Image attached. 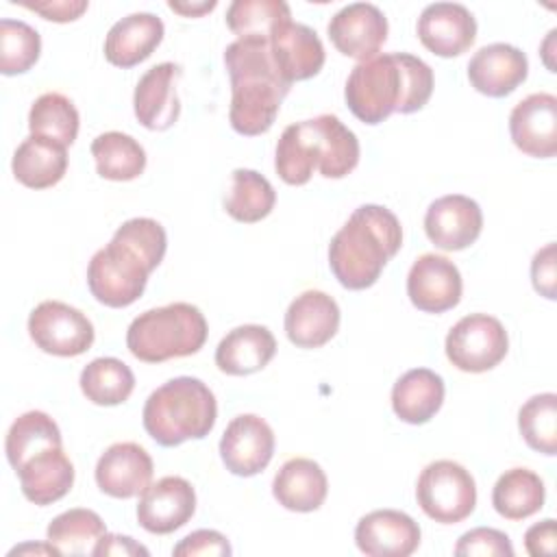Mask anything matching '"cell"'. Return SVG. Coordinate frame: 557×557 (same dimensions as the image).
<instances>
[{"mask_svg":"<svg viewBox=\"0 0 557 557\" xmlns=\"http://www.w3.org/2000/svg\"><path fill=\"white\" fill-rule=\"evenodd\" d=\"M63 446L61 431L57 422L39 409L22 413L9 429L4 450L13 470H17L26 459L46 450Z\"/></svg>","mask_w":557,"mask_h":557,"instance_id":"obj_35","label":"cell"},{"mask_svg":"<svg viewBox=\"0 0 557 557\" xmlns=\"http://www.w3.org/2000/svg\"><path fill=\"white\" fill-rule=\"evenodd\" d=\"M403 246L398 218L381 205L357 207L329 244V265L346 289L372 287Z\"/></svg>","mask_w":557,"mask_h":557,"instance_id":"obj_4","label":"cell"},{"mask_svg":"<svg viewBox=\"0 0 557 557\" xmlns=\"http://www.w3.org/2000/svg\"><path fill=\"white\" fill-rule=\"evenodd\" d=\"M274 168L281 181L287 185L309 183L313 170H318V159L307 120L289 124L281 133L274 154Z\"/></svg>","mask_w":557,"mask_h":557,"instance_id":"obj_38","label":"cell"},{"mask_svg":"<svg viewBox=\"0 0 557 557\" xmlns=\"http://www.w3.org/2000/svg\"><path fill=\"white\" fill-rule=\"evenodd\" d=\"M416 498L431 520L440 524H457L476 507V483L461 463L437 459L420 472Z\"/></svg>","mask_w":557,"mask_h":557,"instance_id":"obj_7","label":"cell"},{"mask_svg":"<svg viewBox=\"0 0 557 557\" xmlns=\"http://www.w3.org/2000/svg\"><path fill=\"white\" fill-rule=\"evenodd\" d=\"M339 318V307L333 296L320 289H307L296 296L285 311L287 339L298 348H320L335 337Z\"/></svg>","mask_w":557,"mask_h":557,"instance_id":"obj_22","label":"cell"},{"mask_svg":"<svg viewBox=\"0 0 557 557\" xmlns=\"http://www.w3.org/2000/svg\"><path fill=\"white\" fill-rule=\"evenodd\" d=\"M165 228L152 218H131L113 233L87 265V287L104 307L133 305L146 289L150 272L163 261Z\"/></svg>","mask_w":557,"mask_h":557,"instance_id":"obj_1","label":"cell"},{"mask_svg":"<svg viewBox=\"0 0 557 557\" xmlns=\"http://www.w3.org/2000/svg\"><path fill=\"white\" fill-rule=\"evenodd\" d=\"M331 44L350 59L368 61L387 39V17L376 4L352 2L342 7L326 26Z\"/></svg>","mask_w":557,"mask_h":557,"instance_id":"obj_13","label":"cell"},{"mask_svg":"<svg viewBox=\"0 0 557 557\" xmlns=\"http://www.w3.org/2000/svg\"><path fill=\"white\" fill-rule=\"evenodd\" d=\"M444 350L457 370L479 374L496 368L505 359L509 337L498 318L470 313L448 331Z\"/></svg>","mask_w":557,"mask_h":557,"instance_id":"obj_8","label":"cell"},{"mask_svg":"<svg viewBox=\"0 0 557 557\" xmlns=\"http://www.w3.org/2000/svg\"><path fill=\"white\" fill-rule=\"evenodd\" d=\"M289 20V7L283 0H233L226 9V26L237 39L270 41L272 33Z\"/></svg>","mask_w":557,"mask_h":557,"instance_id":"obj_37","label":"cell"},{"mask_svg":"<svg viewBox=\"0 0 557 557\" xmlns=\"http://www.w3.org/2000/svg\"><path fill=\"white\" fill-rule=\"evenodd\" d=\"M463 281L457 265L442 255H420L407 274V296L424 313H444L459 305Z\"/></svg>","mask_w":557,"mask_h":557,"instance_id":"obj_12","label":"cell"},{"mask_svg":"<svg viewBox=\"0 0 557 557\" xmlns=\"http://www.w3.org/2000/svg\"><path fill=\"white\" fill-rule=\"evenodd\" d=\"M276 202V191L272 183L246 168H237L231 174V187L224 196V209L226 213L244 224H255L270 215Z\"/></svg>","mask_w":557,"mask_h":557,"instance_id":"obj_33","label":"cell"},{"mask_svg":"<svg viewBox=\"0 0 557 557\" xmlns=\"http://www.w3.org/2000/svg\"><path fill=\"white\" fill-rule=\"evenodd\" d=\"M231 78L228 122L235 133L255 137L272 128L289 87L270 52V41L235 39L224 50Z\"/></svg>","mask_w":557,"mask_h":557,"instance_id":"obj_3","label":"cell"},{"mask_svg":"<svg viewBox=\"0 0 557 557\" xmlns=\"http://www.w3.org/2000/svg\"><path fill=\"white\" fill-rule=\"evenodd\" d=\"M272 61L281 78L292 85L315 76L324 65V46L313 28L298 22H283L270 37Z\"/></svg>","mask_w":557,"mask_h":557,"instance_id":"obj_21","label":"cell"},{"mask_svg":"<svg viewBox=\"0 0 557 557\" xmlns=\"http://www.w3.org/2000/svg\"><path fill=\"white\" fill-rule=\"evenodd\" d=\"M78 124L81 117L74 102L59 91L41 94L28 111L30 135L52 139L65 148L74 144L78 135Z\"/></svg>","mask_w":557,"mask_h":557,"instance_id":"obj_36","label":"cell"},{"mask_svg":"<svg viewBox=\"0 0 557 557\" xmlns=\"http://www.w3.org/2000/svg\"><path fill=\"white\" fill-rule=\"evenodd\" d=\"M276 352V339L268 326L242 324L228 331L215 348V366L228 376H246L263 370Z\"/></svg>","mask_w":557,"mask_h":557,"instance_id":"obj_23","label":"cell"},{"mask_svg":"<svg viewBox=\"0 0 557 557\" xmlns=\"http://www.w3.org/2000/svg\"><path fill=\"white\" fill-rule=\"evenodd\" d=\"M207 320L196 305L170 302L139 313L126 331V348L144 363L189 357L207 342Z\"/></svg>","mask_w":557,"mask_h":557,"instance_id":"obj_6","label":"cell"},{"mask_svg":"<svg viewBox=\"0 0 557 557\" xmlns=\"http://www.w3.org/2000/svg\"><path fill=\"white\" fill-rule=\"evenodd\" d=\"M28 11L39 13L44 20L52 22H72L87 11L85 0H44V2H20Z\"/></svg>","mask_w":557,"mask_h":557,"instance_id":"obj_44","label":"cell"},{"mask_svg":"<svg viewBox=\"0 0 557 557\" xmlns=\"http://www.w3.org/2000/svg\"><path fill=\"white\" fill-rule=\"evenodd\" d=\"M518 429L529 448L553 457L557 453V396L553 392L531 396L518 411Z\"/></svg>","mask_w":557,"mask_h":557,"instance_id":"obj_39","label":"cell"},{"mask_svg":"<svg viewBox=\"0 0 557 557\" xmlns=\"http://www.w3.org/2000/svg\"><path fill=\"white\" fill-rule=\"evenodd\" d=\"M524 548L533 557L555 555V520L546 518L529 527L524 533Z\"/></svg>","mask_w":557,"mask_h":557,"instance_id":"obj_45","label":"cell"},{"mask_svg":"<svg viewBox=\"0 0 557 557\" xmlns=\"http://www.w3.org/2000/svg\"><path fill=\"white\" fill-rule=\"evenodd\" d=\"M313 137L318 170L324 178H344L359 163L357 135L333 113L307 120Z\"/></svg>","mask_w":557,"mask_h":557,"instance_id":"obj_27","label":"cell"},{"mask_svg":"<svg viewBox=\"0 0 557 557\" xmlns=\"http://www.w3.org/2000/svg\"><path fill=\"white\" fill-rule=\"evenodd\" d=\"M355 544L368 557H409L420 546V527L405 511L376 509L357 522Z\"/></svg>","mask_w":557,"mask_h":557,"instance_id":"obj_16","label":"cell"},{"mask_svg":"<svg viewBox=\"0 0 557 557\" xmlns=\"http://www.w3.org/2000/svg\"><path fill=\"white\" fill-rule=\"evenodd\" d=\"M107 533L104 520L91 509H67L46 529V542L57 555H94L96 544Z\"/></svg>","mask_w":557,"mask_h":557,"instance_id":"obj_31","label":"cell"},{"mask_svg":"<svg viewBox=\"0 0 557 557\" xmlns=\"http://www.w3.org/2000/svg\"><path fill=\"white\" fill-rule=\"evenodd\" d=\"M531 281L533 287L540 296L553 300L555 298V283H557V274H555V244H546L544 248H540L533 255L531 261Z\"/></svg>","mask_w":557,"mask_h":557,"instance_id":"obj_43","label":"cell"},{"mask_svg":"<svg viewBox=\"0 0 557 557\" xmlns=\"http://www.w3.org/2000/svg\"><path fill=\"white\" fill-rule=\"evenodd\" d=\"M163 33V22L154 13H131L109 28L104 59L115 67H133L157 50Z\"/></svg>","mask_w":557,"mask_h":557,"instance_id":"obj_25","label":"cell"},{"mask_svg":"<svg viewBox=\"0 0 557 557\" xmlns=\"http://www.w3.org/2000/svg\"><path fill=\"white\" fill-rule=\"evenodd\" d=\"M509 135L518 150L535 159L557 154V98L540 91L520 100L509 113Z\"/></svg>","mask_w":557,"mask_h":557,"instance_id":"obj_15","label":"cell"},{"mask_svg":"<svg viewBox=\"0 0 557 557\" xmlns=\"http://www.w3.org/2000/svg\"><path fill=\"white\" fill-rule=\"evenodd\" d=\"M215 418V396L196 376L170 379L146 398L141 411L146 433L165 448L207 437Z\"/></svg>","mask_w":557,"mask_h":557,"instance_id":"obj_5","label":"cell"},{"mask_svg":"<svg viewBox=\"0 0 557 557\" xmlns=\"http://www.w3.org/2000/svg\"><path fill=\"white\" fill-rule=\"evenodd\" d=\"M527 54L520 48L503 41L479 48L468 61L470 85L490 98L509 96L527 81Z\"/></svg>","mask_w":557,"mask_h":557,"instance_id":"obj_18","label":"cell"},{"mask_svg":"<svg viewBox=\"0 0 557 557\" xmlns=\"http://www.w3.org/2000/svg\"><path fill=\"white\" fill-rule=\"evenodd\" d=\"M181 67L172 61L152 65L137 83L133 94V109L139 124L148 131H168L181 113L176 83Z\"/></svg>","mask_w":557,"mask_h":557,"instance_id":"obj_20","label":"cell"},{"mask_svg":"<svg viewBox=\"0 0 557 557\" xmlns=\"http://www.w3.org/2000/svg\"><path fill=\"white\" fill-rule=\"evenodd\" d=\"M483 228V211L476 200L463 194H448L433 200L424 213V233L440 250H463L472 246Z\"/></svg>","mask_w":557,"mask_h":557,"instance_id":"obj_11","label":"cell"},{"mask_svg":"<svg viewBox=\"0 0 557 557\" xmlns=\"http://www.w3.org/2000/svg\"><path fill=\"white\" fill-rule=\"evenodd\" d=\"M28 335L35 346L54 357H78L94 344L89 318L61 300H44L28 315Z\"/></svg>","mask_w":557,"mask_h":557,"instance_id":"obj_9","label":"cell"},{"mask_svg":"<svg viewBox=\"0 0 557 557\" xmlns=\"http://www.w3.org/2000/svg\"><path fill=\"white\" fill-rule=\"evenodd\" d=\"M41 52L39 33L22 20H0V72L15 76L28 72Z\"/></svg>","mask_w":557,"mask_h":557,"instance_id":"obj_40","label":"cell"},{"mask_svg":"<svg viewBox=\"0 0 557 557\" xmlns=\"http://www.w3.org/2000/svg\"><path fill=\"white\" fill-rule=\"evenodd\" d=\"M231 544L228 540L213 529H198L183 537L174 548L172 555L176 557H209V555H231Z\"/></svg>","mask_w":557,"mask_h":557,"instance_id":"obj_42","label":"cell"},{"mask_svg":"<svg viewBox=\"0 0 557 557\" xmlns=\"http://www.w3.org/2000/svg\"><path fill=\"white\" fill-rule=\"evenodd\" d=\"M457 557H511L513 546L507 533L490 527H476L466 531L455 544Z\"/></svg>","mask_w":557,"mask_h":557,"instance_id":"obj_41","label":"cell"},{"mask_svg":"<svg viewBox=\"0 0 557 557\" xmlns=\"http://www.w3.org/2000/svg\"><path fill=\"white\" fill-rule=\"evenodd\" d=\"M15 474L26 500L39 507L61 500L74 485V466L63 453V446L33 455L15 470Z\"/></svg>","mask_w":557,"mask_h":557,"instance_id":"obj_24","label":"cell"},{"mask_svg":"<svg viewBox=\"0 0 557 557\" xmlns=\"http://www.w3.org/2000/svg\"><path fill=\"white\" fill-rule=\"evenodd\" d=\"M81 392L85 398L100 407H115L128 400L135 389L133 370L115 357H98L81 372Z\"/></svg>","mask_w":557,"mask_h":557,"instance_id":"obj_34","label":"cell"},{"mask_svg":"<svg viewBox=\"0 0 557 557\" xmlns=\"http://www.w3.org/2000/svg\"><path fill=\"white\" fill-rule=\"evenodd\" d=\"M329 481L320 463L307 457L287 459L272 481V494L289 511L309 513L322 507Z\"/></svg>","mask_w":557,"mask_h":557,"instance_id":"obj_26","label":"cell"},{"mask_svg":"<svg viewBox=\"0 0 557 557\" xmlns=\"http://www.w3.org/2000/svg\"><path fill=\"white\" fill-rule=\"evenodd\" d=\"M546 487L540 474L529 468H511L498 476L492 490V505L507 520H524L544 507Z\"/></svg>","mask_w":557,"mask_h":557,"instance_id":"obj_30","label":"cell"},{"mask_svg":"<svg viewBox=\"0 0 557 557\" xmlns=\"http://www.w3.org/2000/svg\"><path fill=\"white\" fill-rule=\"evenodd\" d=\"M418 39L437 57H459L476 39V20L459 2H433L418 17Z\"/></svg>","mask_w":557,"mask_h":557,"instance_id":"obj_17","label":"cell"},{"mask_svg":"<svg viewBox=\"0 0 557 557\" xmlns=\"http://www.w3.org/2000/svg\"><path fill=\"white\" fill-rule=\"evenodd\" d=\"M433 70L409 52H387L361 61L348 74L344 98L363 124H381L392 113L420 111L433 94Z\"/></svg>","mask_w":557,"mask_h":557,"instance_id":"obj_2","label":"cell"},{"mask_svg":"<svg viewBox=\"0 0 557 557\" xmlns=\"http://www.w3.org/2000/svg\"><path fill=\"white\" fill-rule=\"evenodd\" d=\"M11 170L24 187H52L67 172V148L52 139L28 135L13 152Z\"/></svg>","mask_w":557,"mask_h":557,"instance_id":"obj_29","label":"cell"},{"mask_svg":"<svg viewBox=\"0 0 557 557\" xmlns=\"http://www.w3.org/2000/svg\"><path fill=\"white\" fill-rule=\"evenodd\" d=\"M96 557H107V555H122V557H133V555H144L148 557V548L141 546L139 542H135L133 537L128 535H117V533H104L100 537V542L96 544V550H94Z\"/></svg>","mask_w":557,"mask_h":557,"instance_id":"obj_46","label":"cell"},{"mask_svg":"<svg viewBox=\"0 0 557 557\" xmlns=\"http://www.w3.org/2000/svg\"><path fill=\"white\" fill-rule=\"evenodd\" d=\"M168 7L181 15H202L207 11H213L215 9V0L211 2H202V4H181V2H168Z\"/></svg>","mask_w":557,"mask_h":557,"instance_id":"obj_47","label":"cell"},{"mask_svg":"<svg viewBox=\"0 0 557 557\" xmlns=\"http://www.w3.org/2000/svg\"><path fill=\"white\" fill-rule=\"evenodd\" d=\"M196 511V492L183 476H163L150 483L137 503V522L154 535H168L185 527Z\"/></svg>","mask_w":557,"mask_h":557,"instance_id":"obj_14","label":"cell"},{"mask_svg":"<svg viewBox=\"0 0 557 557\" xmlns=\"http://www.w3.org/2000/svg\"><path fill=\"white\" fill-rule=\"evenodd\" d=\"M444 379L429 368L405 372L392 387V409L407 424L429 422L444 403Z\"/></svg>","mask_w":557,"mask_h":557,"instance_id":"obj_28","label":"cell"},{"mask_svg":"<svg viewBox=\"0 0 557 557\" xmlns=\"http://www.w3.org/2000/svg\"><path fill=\"white\" fill-rule=\"evenodd\" d=\"M274 455V433L270 424L255 416L233 418L220 440V457L235 476H255L268 468Z\"/></svg>","mask_w":557,"mask_h":557,"instance_id":"obj_10","label":"cell"},{"mask_svg":"<svg viewBox=\"0 0 557 557\" xmlns=\"http://www.w3.org/2000/svg\"><path fill=\"white\" fill-rule=\"evenodd\" d=\"M96 172L107 181H133L146 170L141 144L120 131H107L91 141Z\"/></svg>","mask_w":557,"mask_h":557,"instance_id":"obj_32","label":"cell"},{"mask_svg":"<svg viewBox=\"0 0 557 557\" xmlns=\"http://www.w3.org/2000/svg\"><path fill=\"white\" fill-rule=\"evenodd\" d=\"M152 457L135 442L111 444L96 463L100 492L113 498L139 496L152 481Z\"/></svg>","mask_w":557,"mask_h":557,"instance_id":"obj_19","label":"cell"}]
</instances>
